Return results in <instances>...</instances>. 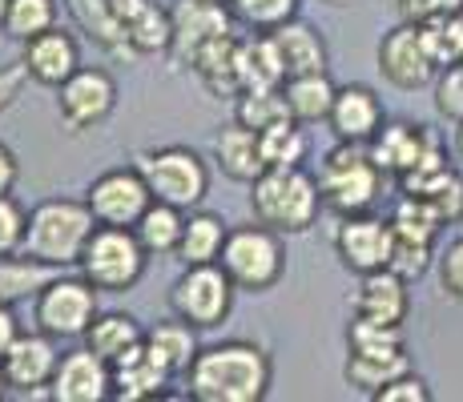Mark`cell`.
Listing matches in <instances>:
<instances>
[{
  "mask_svg": "<svg viewBox=\"0 0 463 402\" xmlns=\"http://www.w3.org/2000/svg\"><path fill=\"white\" fill-rule=\"evenodd\" d=\"M270 354L254 342H218L198 351L185 370V390L198 402H262L270 395Z\"/></svg>",
  "mask_w": 463,
  "mask_h": 402,
  "instance_id": "6da1fadb",
  "label": "cell"
},
{
  "mask_svg": "<svg viewBox=\"0 0 463 402\" xmlns=\"http://www.w3.org/2000/svg\"><path fill=\"white\" fill-rule=\"evenodd\" d=\"M97 229V218L89 201L77 198H49L29 210V229H24V249L21 254L37 257L52 270H69L81 262L89 238Z\"/></svg>",
  "mask_w": 463,
  "mask_h": 402,
  "instance_id": "7a4b0ae2",
  "label": "cell"
},
{
  "mask_svg": "<svg viewBox=\"0 0 463 402\" xmlns=\"http://www.w3.org/2000/svg\"><path fill=\"white\" fill-rule=\"evenodd\" d=\"M250 210L254 221L279 229V234H307L323 210L318 177H310L302 165L266 169L250 185Z\"/></svg>",
  "mask_w": 463,
  "mask_h": 402,
  "instance_id": "3957f363",
  "label": "cell"
},
{
  "mask_svg": "<svg viewBox=\"0 0 463 402\" xmlns=\"http://www.w3.org/2000/svg\"><path fill=\"white\" fill-rule=\"evenodd\" d=\"M318 190H323V205L335 213H367L383 190V169L371 161L367 145H351L338 141V149L323 157L318 169Z\"/></svg>",
  "mask_w": 463,
  "mask_h": 402,
  "instance_id": "277c9868",
  "label": "cell"
},
{
  "mask_svg": "<svg viewBox=\"0 0 463 402\" xmlns=\"http://www.w3.org/2000/svg\"><path fill=\"white\" fill-rule=\"evenodd\" d=\"M218 262H222V270L230 274V282H234L238 290L262 294L282 278V270H287V246H282L279 229L254 221V226L230 229Z\"/></svg>",
  "mask_w": 463,
  "mask_h": 402,
  "instance_id": "5b68a950",
  "label": "cell"
},
{
  "mask_svg": "<svg viewBox=\"0 0 463 402\" xmlns=\"http://www.w3.org/2000/svg\"><path fill=\"white\" fill-rule=\"evenodd\" d=\"M137 173L146 177L154 201H169L177 210H198L210 193V169L194 149L185 145H162V149H146L133 157Z\"/></svg>",
  "mask_w": 463,
  "mask_h": 402,
  "instance_id": "8992f818",
  "label": "cell"
},
{
  "mask_svg": "<svg viewBox=\"0 0 463 402\" xmlns=\"http://www.w3.org/2000/svg\"><path fill=\"white\" fill-rule=\"evenodd\" d=\"M146 257H149L146 246H141L129 226H97L85 254H81V262H77V270H81V278L93 282L97 290L126 294L141 282V274H146Z\"/></svg>",
  "mask_w": 463,
  "mask_h": 402,
  "instance_id": "52a82bcc",
  "label": "cell"
},
{
  "mask_svg": "<svg viewBox=\"0 0 463 402\" xmlns=\"http://www.w3.org/2000/svg\"><path fill=\"white\" fill-rule=\"evenodd\" d=\"M234 290L238 285L230 282L222 262L185 266V274L174 282V290H169V310H174L177 318H185L190 326L210 330V326L226 322L230 306H234Z\"/></svg>",
  "mask_w": 463,
  "mask_h": 402,
  "instance_id": "ba28073f",
  "label": "cell"
},
{
  "mask_svg": "<svg viewBox=\"0 0 463 402\" xmlns=\"http://www.w3.org/2000/svg\"><path fill=\"white\" fill-rule=\"evenodd\" d=\"M101 314L97 310V285L85 278H52L37 290V302H33V318H37V330L61 338H85V330L93 326V318Z\"/></svg>",
  "mask_w": 463,
  "mask_h": 402,
  "instance_id": "9c48e42d",
  "label": "cell"
},
{
  "mask_svg": "<svg viewBox=\"0 0 463 402\" xmlns=\"http://www.w3.org/2000/svg\"><path fill=\"white\" fill-rule=\"evenodd\" d=\"M89 210H93L97 226H137V218L149 210L154 193H149L146 177L137 173V165L126 169H105L101 177H93L85 193Z\"/></svg>",
  "mask_w": 463,
  "mask_h": 402,
  "instance_id": "30bf717a",
  "label": "cell"
},
{
  "mask_svg": "<svg viewBox=\"0 0 463 402\" xmlns=\"http://www.w3.org/2000/svg\"><path fill=\"white\" fill-rule=\"evenodd\" d=\"M57 109L69 133H85L93 125L109 121L118 109V80L105 69H77L65 85L57 89Z\"/></svg>",
  "mask_w": 463,
  "mask_h": 402,
  "instance_id": "8fae6325",
  "label": "cell"
},
{
  "mask_svg": "<svg viewBox=\"0 0 463 402\" xmlns=\"http://www.w3.org/2000/svg\"><path fill=\"white\" fill-rule=\"evenodd\" d=\"M335 254L351 274H375L391 266L395 254V229L391 218H371V213H346L335 234Z\"/></svg>",
  "mask_w": 463,
  "mask_h": 402,
  "instance_id": "7c38bea8",
  "label": "cell"
},
{
  "mask_svg": "<svg viewBox=\"0 0 463 402\" xmlns=\"http://www.w3.org/2000/svg\"><path fill=\"white\" fill-rule=\"evenodd\" d=\"M169 21H174V44H169V52L182 65H190L210 41L234 33V24H238L222 0H177L169 8Z\"/></svg>",
  "mask_w": 463,
  "mask_h": 402,
  "instance_id": "4fadbf2b",
  "label": "cell"
},
{
  "mask_svg": "<svg viewBox=\"0 0 463 402\" xmlns=\"http://www.w3.org/2000/svg\"><path fill=\"white\" fill-rule=\"evenodd\" d=\"M61 366L57 354V338L37 330V334H21L13 342V351L0 359V370H5L8 387L21 390V395H44V387H52V374Z\"/></svg>",
  "mask_w": 463,
  "mask_h": 402,
  "instance_id": "5bb4252c",
  "label": "cell"
},
{
  "mask_svg": "<svg viewBox=\"0 0 463 402\" xmlns=\"http://www.w3.org/2000/svg\"><path fill=\"white\" fill-rule=\"evenodd\" d=\"M49 398L57 402H105L113 398V366L85 351H69L61 354V366L52 374V387H49Z\"/></svg>",
  "mask_w": 463,
  "mask_h": 402,
  "instance_id": "9a60e30c",
  "label": "cell"
},
{
  "mask_svg": "<svg viewBox=\"0 0 463 402\" xmlns=\"http://www.w3.org/2000/svg\"><path fill=\"white\" fill-rule=\"evenodd\" d=\"M439 141L423 129V125H411V121H391L383 125L375 137L367 141V154L371 161L383 169V173H395V177H407L427 161V154H435Z\"/></svg>",
  "mask_w": 463,
  "mask_h": 402,
  "instance_id": "2e32d148",
  "label": "cell"
},
{
  "mask_svg": "<svg viewBox=\"0 0 463 402\" xmlns=\"http://www.w3.org/2000/svg\"><path fill=\"white\" fill-rule=\"evenodd\" d=\"M379 69L383 77L391 80L395 89H423L439 69L431 65L423 49V37H420V24L403 21L399 29H391L379 44Z\"/></svg>",
  "mask_w": 463,
  "mask_h": 402,
  "instance_id": "e0dca14e",
  "label": "cell"
},
{
  "mask_svg": "<svg viewBox=\"0 0 463 402\" xmlns=\"http://www.w3.org/2000/svg\"><path fill=\"white\" fill-rule=\"evenodd\" d=\"M24 69L37 85H49V89H61L69 77L81 69V44L73 41V33H65L61 24L37 33V37L24 41V52H21Z\"/></svg>",
  "mask_w": 463,
  "mask_h": 402,
  "instance_id": "ac0fdd59",
  "label": "cell"
},
{
  "mask_svg": "<svg viewBox=\"0 0 463 402\" xmlns=\"http://www.w3.org/2000/svg\"><path fill=\"white\" fill-rule=\"evenodd\" d=\"M407 310H411V294L407 282L395 270H375L359 274V290L351 298V318L363 322H383V326H403Z\"/></svg>",
  "mask_w": 463,
  "mask_h": 402,
  "instance_id": "d6986e66",
  "label": "cell"
},
{
  "mask_svg": "<svg viewBox=\"0 0 463 402\" xmlns=\"http://www.w3.org/2000/svg\"><path fill=\"white\" fill-rule=\"evenodd\" d=\"M326 125L335 129L338 141L367 145V141L383 129V101L375 97V89H367V85H343L335 93V105H331Z\"/></svg>",
  "mask_w": 463,
  "mask_h": 402,
  "instance_id": "ffe728a7",
  "label": "cell"
},
{
  "mask_svg": "<svg viewBox=\"0 0 463 402\" xmlns=\"http://www.w3.org/2000/svg\"><path fill=\"white\" fill-rule=\"evenodd\" d=\"M133 57H157L174 44V21L157 0H113Z\"/></svg>",
  "mask_w": 463,
  "mask_h": 402,
  "instance_id": "44dd1931",
  "label": "cell"
},
{
  "mask_svg": "<svg viewBox=\"0 0 463 402\" xmlns=\"http://www.w3.org/2000/svg\"><path fill=\"white\" fill-rule=\"evenodd\" d=\"M213 161H218V169L230 177V182L254 185L258 177L266 173L262 145H258V129H246L242 121H230L226 129L213 137Z\"/></svg>",
  "mask_w": 463,
  "mask_h": 402,
  "instance_id": "7402d4cb",
  "label": "cell"
},
{
  "mask_svg": "<svg viewBox=\"0 0 463 402\" xmlns=\"http://www.w3.org/2000/svg\"><path fill=\"white\" fill-rule=\"evenodd\" d=\"M169 379H174V374H169L165 366L146 351V342H141V346H133L129 354H121V359L113 362V398H121V402L154 398V395L165 390Z\"/></svg>",
  "mask_w": 463,
  "mask_h": 402,
  "instance_id": "603a6c76",
  "label": "cell"
},
{
  "mask_svg": "<svg viewBox=\"0 0 463 402\" xmlns=\"http://www.w3.org/2000/svg\"><path fill=\"white\" fill-rule=\"evenodd\" d=\"M238 57H242V37L226 33V37L210 41L198 57L190 61V69L202 77V85L213 97H238L242 93V73H238Z\"/></svg>",
  "mask_w": 463,
  "mask_h": 402,
  "instance_id": "cb8c5ba5",
  "label": "cell"
},
{
  "mask_svg": "<svg viewBox=\"0 0 463 402\" xmlns=\"http://www.w3.org/2000/svg\"><path fill=\"white\" fill-rule=\"evenodd\" d=\"M279 44L282 61H287V77H302V73H326V41L318 37V29H310L307 21H287L270 33Z\"/></svg>",
  "mask_w": 463,
  "mask_h": 402,
  "instance_id": "d4e9b609",
  "label": "cell"
},
{
  "mask_svg": "<svg viewBox=\"0 0 463 402\" xmlns=\"http://www.w3.org/2000/svg\"><path fill=\"white\" fill-rule=\"evenodd\" d=\"M146 351L154 354L157 362L165 366L169 374H185L190 362L198 359V326H190L185 318H169V322H157L154 330H146Z\"/></svg>",
  "mask_w": 463,
  "mask_h": 402,
  "instance_id": "484cf974",
  "label": "cell"
},
{
  "mask_svg": "<svg viewBox=\"0 0 463 402\" xmlns=\"http://www.w3.org/2000/svg\"><path fill=\"white\" fill-rule=\"evenodd\" d=\"M407 370H411V359H407V351L399 346V351H351L343 374L354 390L375 398L387 382H395L399 374H407Z\"/></svg>",
  "mask_w": 463,
  "mask_h": 402,
  "instance_id": "4316f807",
  "label": "cell"
},
{
  "mask_svg": "<svg viewBox=\"0 0 463 402\" xmlns=\"http://www.w3.org/2000/svg\"><path fill=\"white\" fill-rule=\"evenodd\" d=\"M238 73H242V93L287 85V61H282V52H279V44H274L270 33H258V37L242 41Z\"/></svg>",
  "mask_w": 463,
  "mask_h": 402,
  "instance_id": "83f0119b",
  "label": "cell"
},
{
  "mask_svg": "<svg viewBox=\"0 0 463 402\" xmlns=\"http://www.w3.org/2000/svg\"><path fill=\"white\" fill-rule=\"evenodd\" d=\"M146 342V330L133 314H121V310H109V314H97L93 326L85 330V346L93 354H101L105 362H118L121 354H129L133 346Z\"/></svg>",
  "mask_w": 463,
  "mask_h": 402,
  "instance_id": "f1b7e54d",
  "label": "cell"
},
{
  "mask_svg": "<svg viewBox=\"0 0 463 402\" xmlns=\"http://www.w3.org/2000/svg\"><path fill=\"white\" fill-rule=\"evenodd\" d=\"M73 21L85 29V37L93 44H101L105 52L113 57H133L129 52V41L121 33V21H118V5L113 0H65Z\"/></svg>",
  "mask_w": 463,
  "mask_h": 402,
  "instance_id": "f546056e",
  "label": "cell"
},
{
  "mask_svg": "<svg viewBox=\"0 0 463 402\" xmlns=\"http://www.w3.org/2000/svg\"><path fill=\"white\" fill-rule=\"evenodd\" d=\"M282 93H287L290 117H295L298 125H318V121L331 117L338 85L326 73H302V77H287Z\"/></svg>",
  "mask_w": 463,
  "mask_h": 402,
  "instance_id": "4dcf8cb0",
  "label": "cell"
},
{
  "mask_svg": "<svg viewBox=\"0 0 463 402\" xmlns=\"http://www.w3.org/2000/svg\"><path fill=\"white\" fill-rule=\"evenodd\" d=\"M226 238H230V229H226V221H222L218 213L190 210L185 213V234H182V246H177V257H182V266L218 262Z\"/></svg>",
  "mask_w": 463,
  "mask_h": 402,
  "instance_id": "1f68e13d",
  "label": "cell"
},
{
  "mask_svg": "<svg viewBox=\"0 0 463 402\" xmlns=\"http://www.w3.org/2000/svg\"><path fill=\"white\" fill-rule=\"evenodd\" d=\"M185 213L190 210H177V205L169 201H149V210L137 218V226H133V234L137 241L146 246V254H177V246H182V234H185Z\"/></svg>",
  "mask_w": 463,
  "mask_h": 402,
  "instance_id": "d6a6232c",
  "label": "cell"
},
{
  "mask_svg": "<svg viewBox=\"0 0 463 402\" xmlns=\"http://www.w3.org/2000/svg\"><path fill=\"white\" fill-rule=\"evenodd\" d=\"M403 193H415V198L431 201L435 210L443 213V221H459L463 218V177L451 165L403 177Z\"/></svg>",
  "mask_w": 463,
  "mask_h": 402,
  "instance_id": "836d02e7",
  "label": "cell"
},
{
  "mask_svg": "<svg viewBox=\"0 0 463 402\" xmlns=\"http://www.w3.org/2000/svg\"><path fill=\"white\" fill-rule=\"evenodd\" d=\"M57 278V270L52 266L37 262V257L21 254V257H0V306H13V302L29 298V294H37L44 282Z\"/></svg>",
  "mask_w": 463,
  "mask_h": 402,
  "instance_id": "e575fe53",
  "label": "cell"
},
{
  "mask_svg": "<svg viewBox=\"0 0 463 402\" xmlns=\"http://www.w3.org/2000/svg\"><path fill=\"white\" fill-rule=\"evenodd\" d=\"M443 226H448L443 213L435 210L431 201L415 198V193H403L399 205H395V213H391V229H395V238H407V241H427V246H435V238H439Z\"/></svg>",
  "mask_w": 463,
  "mask_h": 402,
  "instance_id": "d590c367",
  "label": "cell"
},
{
  "mask_svg": "<svg viewBox=\"0 0 463 402\" xmlns=\"http://www.w3.org/2000/svg\"><path fill=\"white\" fill-rule=\"evenodd\" d=\"M258 145H262V161L266 169H287V165H302L307 157V133L295 117L270 125V129L258 133Z\"/></svg>",
  "mask_w": 463,
  "mask_h": 402,
  "instance_id": "8d00e7d4",
  "label": "cell"
},
{
  "mask_svg": "<svg viewBox=\"0 0 463 402\" xmlns=\"http://www.w3.org/2000/svg\"><path fill=\"white\" fill-rule=\"evenodd\" d=\"M290 117V105L282 89H250V93H238L234 97V121H242L246 129H270V125L287 121Z\"/></svg>",
  "mask_w": 463,
  "mask_h": 402,
  "instance_id": "74e56055",
  "label": "cell"
},
{
  "mask_svg": "<svg viewBox=\"0 0 463 402\" xmlns=\"http://www.w3.org/2000/svg\"><path fill=\"white\" fill-rule=\"evenodd\" d=\"M52 24H57V0H8L5 16H0V29L21 44Z\"/></svg>",
  "mask_w": 463,
  "mask_h": 402,
  "instance_id": "f35d334b",
  "label": "cell"
},
{
  "mask_svg": "<svg viewBox=\"0 0 463 402\" xmlns=\"http://www.w3.org/2000/svg\"><path fill=\"white\" fill-rule=\"evenodd\" d=\"M420 37H423V49H427V57H431L435 69L459 65L463 61V13L420 24Z\"/></svg>",
  "mask_w": 463,
  "mask_h": 402,
  "instance_id": "ab89813d",
  "label": "cell"
},
{
  "mask_svg": "<svg viewBox=\"0 0 463 402\" xmlns=\"http://www.w3.org/2000/svg\"><path fill=\"white\" fill-rule=\"evenodd\" d=\"M302 0H226L230 16L250 33H274L279 24L295 21Z\"/></svg>",
  "mask_w": 463,
  "mask_h": 402,
  "instance_id": "60d3db41",
  "label": "cell"
},
{
  "mask_svg": "<svg viewBox=\"0 0 463 402\" xmlns=\"http://www.w3.org/2000/svg\"><path fill=\"white\" fill-rule=\"evenodd\" d=\"M403 346V326H383V322L351 318L346 326V351H399Z\"/></svg>",
  "mask_w": 463,
  "mask_h": 402,
  "instance_id": "b9f144b4",
  "label": "cell"
},
{
  "mask_svg": "<svg viewBox=\"0 0 463 402\" xmlns=\"http://www.w3.org/2000/svg\"><path fill=\"white\" fill-rule=\"evenodd\" d=\"M431 257H435V246H427V241L395 238V254H391V266H387V270H395L403 282H415V278H423V274H427Z\"/></svg>",
  "mask_w": 463,
  "mask_h": 402,
  "instance_id": "7bdbcfd3",
  "label": "cell"
},
{
  "mask_svg": "<svg viewBox=\"0 0 463 402\" xmlns=\"http://www.w3.org/2000/svg\"><path fill=\"white\" fill-rule=\"evenodd\" d=\"M24 229H29V213L13 201V193H0V257L21 254Z\"/></svg>",
  "mask_w": 463,
  "mask_h": 402,
  "instance_id": "ee69618b",
  "label": "cell"
},
{
  "mask_svg": "<svg viewBox=\"0 0 463 402\" xmlns=\"http://www.w3.org/2000/svg\"><path fill=\"white\" fill-rule=\"evenodd\" d=\"M435 109L448 121H463V61L459 65L439 69V80H435Z\"/></svg>",
  "mask_w": 463,
  "mask_h": 402,
  "instance_id": "f6af8a7d",
  "label": "cell"
},
{
  "mask_svg": "<svg viewBox=\"0 0 463 402\" xmlns=\"http://www.w3.org/2000/svg\"><path fill=\"white\" fill-rule=\"evenodd\" d=\"M399 13L411 24H427V21H439V16L463 13V0H399Z\"/></svg>",
  "mask_w": 463,
  "mask_h": 402,
  "instance_id": "bcb514c9",
  "label": "cell"
},
{
  "mask_svg": "<svg viewBox=\"0 0 463 402\" xmlns=\"http://www.w3.org/2000/svg\"><path fill=\"white\" fill-rule=\"evenodd\" d=\"M375 402H431V390H427V382L420 374H399L395 382H387V387L375 395Z\"/></svg>",
  "mask_w": 463,
  "mask_h": 402,
  "instance_id": "7dc6e473",
  "label": "cell"
},
{
  "mask_svg": "<svg viewBox=\"0 0 463 402\" xmlns=\"http://www.w3.org/2000/svg\"><path fill=\"white\" fill-rule=\"evenodd\" d=\"M439 282L451 298L463 302V238L448 241V249L439 254Z\"/></svg>",
  "mask_w": 463,
  "mask_h": 402,
  "instance_id": "c3c4849f",
  "label": "cell"
},
{
  "mask_svg": "<svg viewBox=\"0 0 463 402\" xmlns=\"http://www.w3.org/2000/svg\"><path fill=\"white\" fill-rule=\"evenodd\" d=\"M24 80H33L29 69H24V61H21V65H5V69H0V113H5L8 105H16V97L24 93Z\"/></svg>",
  "mask_w": 463,
  "mask_h": 402,
  "instance_id": "681fc988",
  "label": "cell"
},
{
  "mask_svg": "<svg viewBox=\"0 0 463 402\" xmlns=\"http://www.w3.org/2000/svg\"><path fill=\"white\" fill-rule=\"evenodd\" d=\"M16 177H21V161H16L13 149L0 141V193H13Z\"/></svg>",
  "mask_w": 463,
  "mask_h": 402,
  "instance_id": "f907efd6",
  "label": "cell"
},
{
  "mask_svg": "<svg viewBox=\"0 0 463 402\" xmlns=\"http://www.w3.org/2000/svg\"><path fill=\"white\" fill-rule=\"evenodd\" d=\"M21 338V322H16L13 306H0V359L13 351V342Z\"/></svg>",
  "mask_w": 463,
  "mask_h": 402,
  "instance_id": "816d5d0a",
  "label": "cell"
},
{
  "mask_svg": "<svg viewBox=\"0 0 463 402\" xmlns=\"http://www.w3.org/2000/svg\"><path fill=\"white\" fill-rule=\"evenodd\" d=\"M456 154H459V157H463V121H459V125H456Z\"/></svg>",
  "mask_w": 463,
  "mask_h": 402,
  "instance_id": "f5cc1de1",
  "label": "cell"
},
{
  "mask_svg": "<svg viewBox=\"0 0 463 402\" xmlns=\"http://www.w3.org/2000/svg\"><path fill=\"white\" fill-rule=\"evenodd\" d=\"M8 390H13V387H8V379H5V370H0V398H5V395H8Z\"/></svg>",
  "mask_w": 463,
  "mask_h": 402,
  "instance_id": "db71d44e",
  "label": "cell"
},
{
  "mask_svg": "<svg viewBox=\"0 0 463 402\" xmlns=\"http://www.w3.org/2000/svg\"><path fill=\"white\" fill-rule=\"evenodd\" d=\"M5 5H8V0H0V16H5Z\"/></svg>",
  "mask_w": 463,
  "mask_h": 402,
  "instance_id": "11a10c76",
  "label": "cell"
},
{
  "mask_svg": "<svg viewBox=\"0 0 463 402\" xmlns=\"http://www.w3.org/2000/svg\"><path fill=\"white\" fill-rule=\"evenodd\" d=\"M222 5H226V0H222Z\"/></svg>",
  "mask_w": 463,
  "mask_h": 402,
  "instance_id": "9f6ffc18",
  "label": "cell"
}]
</instances>
